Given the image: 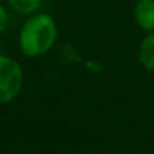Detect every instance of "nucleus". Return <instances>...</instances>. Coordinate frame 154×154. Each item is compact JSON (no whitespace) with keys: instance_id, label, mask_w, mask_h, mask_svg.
Masks as SVG:
<instances>
[{"instance_id":"nucleus-1","label":"nucleus","mask_w":154,"mask_h":154,"mask_svg":"<svg viewBox=\"0 0 154 154\" xmlns=\"http://www.w3.org/2000/svg\"><path fill=\"white\" fill-rule=\"evenodd\" d=\"M57 36L59 26L54 17L47 12H36L24 18L18 30L20 53L29 59L41 57L54 47Z\"/></svg>"},{"instance_id":"nucleus-2","label":"nucleus","mask_w":154,"mask_h":154,"mask_svg":"<svg viewBox=\"0 0 154 154\" xmlns=\"http://www.w3.org/2000/svg\"><path fill=\"white\" fill-rule=\"evenodd\" d=\"M24 86V69L12 56L0 53V106L18 98Z\"/></svg>"},{"instance_id":"nucleus-3","label":"nucleus","mask_w":154,"mask_h":154,"mask_svg":"<svg viewBox=\"0 0 154 154\" xmlns=\"http://www.w3.org/2000/svg\"><path fill=\"white\" fill-rule=\"evenodd\" d=\"M131 15L140 30L145 33L154 32V0H136Z\"/></svg>"},{"instance_id":"nucleus-4","label":"nucleus","mask_w":154,"mask_h":154,"mask_svg":"<svg viewBox=\"0 0 154 154\" xmlns=\"http://www.w3.org/2000/svg\"><path fill=\"white\" fill-rule=\"evenodd\" d=\"M137 62L143 69L154 72V32L145 33L140 39L137 47Z\"/></svg>"},{"instance_id":"nucleus-5","label":"nucleus","mask_w":154,"mask_h":154,"mask_svg":"<svg viewBox=\"0 0 154 154\" xmlns=\"http://www.w3.org/2000/svg\"><path fill=\"white\" fill-rule=\"evenodd\" d=\"M44 0H6L8 9L20 17H30L36 12H41Z\"/></svg>"},{"instance_id":"nucleus-6","label":"nucleus","mask_w":154,"mask_h":154,"mask_svg":"<svg viewBox=\"0 0 154 154\" xmlns=\"http://www.w3.org/2000/svg\"><path fill=\"white\" fill-rule=\"evenodd\" d=\"M8 23H9V9L8 6H5V3L0 2V36L5 33Z\"/></svg>"},{"instance_id":"nucleus-7","label":"nucleus","mask_w":154,"mask_h":154,"mask_svg":"<svg viewBox=\"0 0 154 154\" xmlns=\"http://www.w3.org/2000/svg\"><path fill=\"white\" fill-rule=\"evenodd\" d=\"M103 68H104L103 63H101L100 60H97V59H89V60L86 62V69L91 71V72H101Z\"/></svg>"},{"instance_id":"nucleus-8","label":"nucleus","mask_w":154,"mask_h":154,"mask_svg":"<svg viewBox=\"0 0 154 154\" xmlns=\"http://www.w3.org/2000/svg\"><path fill=\"white\" fill-rule=\"evenodd\" d=\"M0 2H2V3H5V2H6V0H0Z\"/></svg>"}]
</instances>
